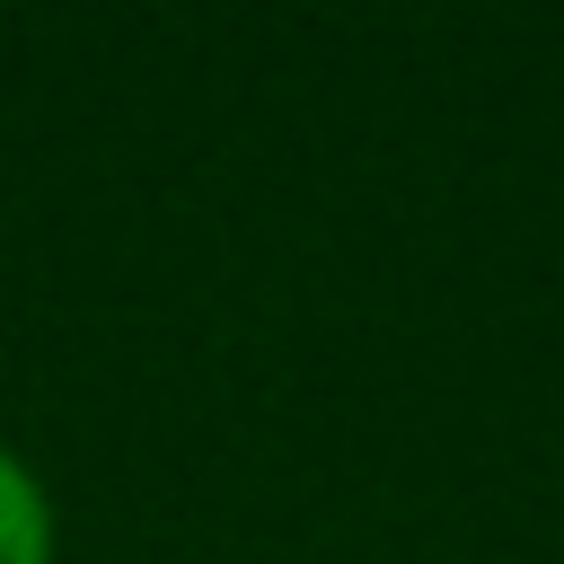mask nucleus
I'll return each instance as SVG.
<instances>
[{"label": "nucleus", "instance_id": "1", "mask_svg": "<svg viewBox=\"0 0 564 564\" xmlns=\"http://www.w3.org/2000/svg\"><path fill=\"white\" fill-rule=\"evenodd\" d=\"M53 555H62L53 494H44V476L0 441V564H53Z\"/></svg>", "mask_w": 564, "mask_h": 564}]
</instances>
